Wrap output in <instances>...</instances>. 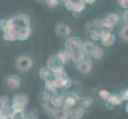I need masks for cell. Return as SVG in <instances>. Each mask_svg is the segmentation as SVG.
<instances>
[{
  "label": "cell",
  "mask_w": 128,
  "mask_h": 119,
  "mask_svg": "<svg viewBox=\"0 0 128 119\" xmlns=\"http://www.w3.org/2000/svg\"><path fill=\"white\" fill-rule=\"evenodd\" d=\"M6 84L10 89L17 90L21 86V79L17 75H10L6 78Z\"/></svg>",
  "instance_id": "7c38bea8"
},
{
  "label": "cell",
  "mask_w": 128,
  "mask_h": 119,
  "mask_svg": "<svg viewBox=\"0 0 128 119\" xmlns=\"http://www.w3.org/2000/svg\"><path fill=\"white\" fill-rule=\"evenodd\" d=\"M76 68L79 72L82 74L89 73L92 69V63L90 60L84 59L79 62L76 63Z\"/></svg>",
  "instance_id": "ba28073f"
},
{
  "label": "cell",
  "mask_w": 128,
  "mask_h": 119,
  "mask_svg": "<svg viewBox=\"0 0 128 119\" xmlns=\"http://www.w3.org/2000/svg\"><path fill=\"white\" fill-rule=\"evenodd\" d=\"M52 114L55 119H68V110L65 108H56L52 111Z\"/></svg>",
  "instance_id": "9a60e30c"
},
{
  "label": "cell",
  "mask_w": 128,
  "mask_h": 119,
  "mask_svg": "<svg viewBox=\"0 0 128 119\" xmlns=\"http://www.w3.org/2000/svg\"><path fill=\"white\" fill-rule=\"evenodd\" d=\"M105 29H92L90 31L89 36L90 38L92 40V41H100L101 37H102L103 33H104Z\"/></svg>",
  "instance_id": "ffe728a7"
},
{
  "label": "cell",
  "mask_w": 128,
  "mask_h": 119,
  "mask_svg": "<svg viewBox=\"0 0 128 119\" xmlns=\"http://www.w3.org/2000/svg\"><path fill=\"white\" fill-rule=\"evenodd\" d=\"M45 1L47 6L50 8H56L60 3L59 0H45Z\"/></svg>",
  "instance_id": "4316f807"
},
{
  "label": "cell",
  "mask_w": 128,
  "mask_h": 119,
  "mask_svg": "<svg viewBox=\"0 0 128 119\" xmlns=\"http://www.w3.org/2000/svg\"><path fill=\"white\" fill-rule=\"evenodd\" d=\"M84 114V109L78 105L68 110V118L71 119H80L83 118Z\"/></svg>",
  "instance_id": "8fae6325"
},
{
  "label": "cell",
  "mask_w": 128,
  "mask_h": 119,
  "mask_svg": "<svg viewBox=\"0 0 128 119\" xmlns=\"http://www.w3.org/2000/svg\"><path fill=\"white\" fill-rule=\"evenodd\" d=\"M10 99L8 96H1L0 97V109L10 107Z\"/></svg>",
  "instance_id": "d4e9b609"
},
{
  "label": "cell",
  "mask_w": 128,
  "mask_h": 119,
  "mask_svg": "<svg viewBox=\"0 0 128 119\" xmlns=\"http://www.w3.org/2000/svg\"><path fill=\"white\" fill-rule=\"evenodd\" d=\"M118 20H120V15L116 13H112L106 16L104 18L101 19L99 25L105 29H110L114 28L117 25Z\"/></svg>",
  "instance_id": "5b68a950"
},
{
  "label": "cell",
  "mask_w": 128,
  "mask_h": 119,
  "mask_svg": "<svg viewBox=\"0 0 128 119\" xmlns=\"http://www.w3.org/2000/svg\"><path fill=\"white\" fill-rule=\"evenodd\" d=\"M45 81H46V83H45L46 91L48 92H52V91H55L57 89L52 79H46Z\"/></svg>",
  "instance_id": "cb8c5ba5"
},
{
  "label": "cell",
  "mask_w": 128,
  "mask_h": 119,
  "mask_svg": "<svg viewBox=\"0 0 128 119\" xmlns=\"http://www.w3.org/2000/svg\"><path fill=\"white\" fill-rule=\"evenodd\" d=\"M118 4L120 6H122L123 9H127L128 7V0H116Z\"/></svg>",
  "instance_id": "f546056e"
},
{
  "label": "cell",
  "mask_w": 128,
  "mask_h": 119,
  "mask_svg": "<svg viewBox=\"0 0 128 119\" xmlns=\"http://www.w3.org/2000/svg\"><path fill=\"white\" fill-rule=\"evenodd\" d=\"M85 6L84 3L79 0H67L64 2V6L68 11L72 13H80L85 9Z\"/></svg>",
  "instance_id": "8992f818"
},
{
  "label": "cell",
  "mask_w": 128,
  "mask_h": 119,
  "mask_svg": "<svg viewBox=\"0 0 128 119\" xmlns=\"http://www.w3.org/2000/svg\"><path fill=\"white\" fill-rule=\"evenodd\" d=\"M106 102L108 103V106L111 105L112 107H116V106H120L122 104V100L120 98V96L118 95L111 93L108 99L106 101Z\"/></svg>",
  "instance_id": "ac0fdd59"
},
{
  "label": "cell",
  "mask_w": 128,
  "mask_h": 119,
  "mask_svg": "<svg viewBox=\"0 0 128 119\" xmlns=\"http://www.w3.org/2000/svg\"><path fill=\"white\" fill-rule=\"evenodd\" d=\"M39 1H43V0H39Z\"/></svg>",
  "instance_id": "e575fe53"
},
{
  "label": "cell",
  "mask_w": 128,
  "mask_h": 119,
  "mask_svg": "<svg viewBox=\"0 0 128 119\" xmlns=\"http://www.w3.org/2000/svg\"><path fill=\"white\" fill-rule=\"evenodd\" d=\"M127 18H128V11L127 9H126V10L123 12V15H122V20L124 22H127Z\"/></svg>",
  "instance_id": "d6a6232c"
},
{
  "label": "cell",
  "mask_w": 128,
  "mask_h": 119,
  "mask_svg": "<svg viewBox=\"0 0 128 119\" xmlns=\"http://www.w3.org/2000/svg\"><path fill=\"white\" fill-rule=\"evenodd\" d=\"M59 1H62V2H66V1H67V0H59Z\"/></svg>",
  "instance_id": "836d02e7"
},
{
  "label": "cell",
  "mask_w": 128,
  "mask_h": 119,
  "mask_svg": "<svg viewBox=\"0 0 128 119\" xmlns=\"http://www.w3.org/2000/svg\"><path fill=\"white\" fill-rule=\"evenodd\" d=\"M55 32L58 37H67L71 33V29L69 28L68 25L64 23H58L55 26Z\"/></svg>",
  "instance_id": "30bf717a"
},
{
  "label": "cell",
  "mask_w": 128,
  "mask_h": 119,
  "mask_svg": "<svg viewBox=\"0 0 128 119\" xmlns=\"http://www.w3.org/2000/svg\"><path fill=\"white\" fill-rule=\"evenodd\" d=\"M80 2H81L82 3H84V5H87V4H93L95 2H96V0H79Z\"/></svg>",
  "instance_id": "1f68e13d"
},
{
  "label": "cell",
  "mask_w": 128,
  "mask_h": 119,
  "mask_svg": "<svg viewBox=\"0 0 128 119\" xmlns=\"http://www.w3.org/2000/svg\"><path fill=\"white\" fill-rule=\"evenodd\" d=\"M50 103L52 106V107L60 108L63 107V95H54L50 97Z\"/></svg>",
  "instance_id": "5bb4252c"
},
{
  "label": "cell",
  "mask_w": 128,
  "mask_h": 119,
  "mask_svg": "<svg viewBox=\"0 0 128 119\" xmlns=\"http://www.w3.org/2000/svg\"><path fill=\"white\" fill-rule=\"evenodd\" d=\"M0 30L2 33V37L6 41H17V35L14 25L11 17L0 20Z\"/></svg>",
  "instance_id": "7a4b0ae2"
},
{
  "label": "cell",
  "mask_w": 128,
  "mask_h": 119,
  "mask_svg": "<svg viewBox=\"0 0 128 119\" xmlns=\"http://www.w3.org/2000/svg\"><path fill=\"white\" fill-rule=\"evenodd\" d=\"M120 37L124 40V41H127L128 40V25H123L120 31Z\"/></svg>",
  "instance_id": "484cf974"
},
{
  "label": "cell",
  "mask_w": 128,
  "mask_h": 119,
  "mask_svg": "<svg viewBox=\"0 0 128 119\" xmlns=\"http://www.w3.org/2000/svg\"><path fill=\"white\" fill-rule=\"evenodd\" d=\"M64 49L68 52L71 60L75 63L85 58V52L83 49V42L79 37H68L64 43Z\"/></svg>",
  "instance_id": "6da1fadb"
},
{
  "label": "cell",
  "mask_w": 128,
  "mask_h": 119,
  "mask_svg": "<svg viewBox=\"0 0 128 119\" xmlns=\"http://www.w3.org/2000/svg\"><path fill=\"white\" fill-rule=\"evenodd\" d=\"M95 47H96V45H94V43L92 41H87L83 42V49L84 51L85 54L87 53L91 56L95 49Z\"/></svg>",
  "instance_id": "603a6c76"
},
{
  "label": "cell",
  "mask_w": 128,
  "mask_h": 119,
  "mask_svg": "<svg viewBox=\"0 0 128 119\" xmlns=\"http://www.w3.org/2000/svg\"><path fill=\"white\" fill-rule=\"evenodd\" d=\"M104 49L101 47H100L99 45H96L95 47V49L93 51V52L92 53L91 56L92 57L93 59L95 60H101L104 57Z\"/></svg>",
  "instance_id": "7402d4cb"
},
{
  "label": "cell",
  "mask_w": 128,
  "mask_h": 119,
  "mask_svg": "<svg viewBox=\"0 0 128 119\" xmlns=\"http://www.w3.org/2000/svg\"><path fill=\"white\" fill-rule=\"evenodd\" d=\"M120 98L122 101H127V100H128V90H127V89H123V90L120 92Z\"/></svg>",
  "instance_id": "f1b7e54d"
},
{
  "label": "cell",
  "mask_w": 128,
  "mask_h": 119,
  "mask_svg": "<svg viewBox=\"0 0 128 119\" xmlns=\"http://www.w3.org/2000/svg\"><path fill=\"white\" fill-rule=\"evenodd\" d=\"M66 96L63 95V107L65 109H70L75 106L77 105V101L79 97L76 96L74 93H69L67 95H64Z\"/></svg>",
  "instance_id": "52a82bcc"
},
{
  "label": "cell",
  "mask_w": 128,
  "mask_h": 119,
  "mask_svg": "<svg viewBox=\"0 0 128 119\" xmlns=\"http://www.w3.org/2000/svg\"><path fill=\"white\" fill-rule=\"evenodd\" d=\"M63 64L60 62L58 59H57L56 55H52L48 57V59L47 60V67L50 68L52 70V72L54 71L56 69L61 68Z\"/></svg>",
  "instance_id": "4fadbf2b"
},
{
  "label": "cell",
  "mask_w": 128,
  "mask_h": 119,
  "mask_svg": "<svg viewBox=\"0 0 128 119\" xmlns=\"http://www.w3.org/2000/svg\"><path fill=\"white\" fill-rule=\"evenodd\" d=\"M39 76H40V78L42 80L52 79L51 77L52 76V70L48 67L42 68L40 70V72H39Z\"/></svg>",
  "instance_id": "d6986e66"
},
{
  "label": "cell",
  "mask_w": 128,
  "mask_h": 119,
  "mask_svg": "<svg viewBox=\"0 0 128 119\" xmlns=\"http://www.w3.org/2000/svg\"><path fill=\"white\" fill-rule=\"evenodd\" d=\"M28 102L29 100L25 95H16L13 98L11 108L14 111H23Z\"/></svg>",
  "instance_id": "277c9868"
},
{
  "label": "cell",
  "mask_w": 128,
  "mask_h": 119,
  "mask_svg": "<svg viewBox=\"0 0 128 119\" xmlns=\"http://www.w3.org/2000/svg\"><path fill=\"white\" fill-rule=\"evenodd\" d=\"M92 103H93V99H92V97H82V98L79 97L77 101V105L84 109H86L90 107Z\"/></svg>",
  "instance_id": "e0dca14e"
},
{
  "label": "cell",
  "mask_w": 128,
  "mask_h": 119,
  "mask_svg": "<svg viewBox=\"0 0 128 119\" xmlns=\"http://www.w3.org/2000/svg\"><path fill=\"white\" fill-rule=\"evenodd\" d=\"M110 95H111V92H109L107 90H100L99 91V95L101 99L104 101H107L109 98Z\"/></svg>",
  "instance_id": "83f0119b"
},
{
  "label": "cell",
  "mask_w": 128,
  "mask_h": 119,
  "mask_svg": "<svg viewBox=\"0 0 128 119\" xmlns=\"http://www.w3.org/2000/svg\"><path fill=\"white\" fill-rule=\"evenodd\" d=\"M34 61L28 56H20L16 60V68L21 72H27L33 67Z\"/></svg>",
  "instance_id": "3957f363"
},
{
  "label": "cell",
  "mask_w": 128,
  "mask_h": 119,
  "mask_svg": "<svg viewBox=\"0 0 128 119\" xmlns=\"http://www.w3.org/2000/svg\"><path fill=\"white\" fill-rule=\"evenodd\" d=\"M56 56L57 57V59L59 60V61L62 64H67L68 62H69V60H71V57H70L68 52L65 49L59 51L56 54Z\"/></svg>",
  "instance_id": "2e32d148"
},
{
  "label": "cell",
  "mask_w": 128,
  "mask_h": 119,
  "mask_svg": "<svg viewBox=\"0 0 128 119\" xmlns=\"http://www.w3.org/2000/svg\"><path fill=\"white\" fill-rule=\"evenodd\" d=\"M13 112L14 111L11 107L0 109V119H8L11 118Z\"/></svg>",
  "instance_id": "44dd1931"
},
{
  "label": "cell",
  "mask_w": 128,
  "mask_h": 119,
  "mask_svg": "<svg viewBox=\"0 0 128 119\" xmlns=\"http://www.w3.org/2000/svg\"><path fill=\"white\" fill-rule=\"evenodd\" d=\"M100 41L101 45L105 47H112L116 42V36L114 35V33L105 29L104 33L100 38Z\"/></svg>",
  "instance_id": "9c48e42d"
},
{
  "label": "cell",
  "mask_w": 128,
  "mask_h": 119,
  "mask_svg": "<svg viewBox=\"0 0 128 119\" xmlns=\"http://www.w3.org/2000/svg\"><path fill=\"white\" fill-rule=\"evenodd\" d=\"M74 85H75V87H76L77 90H81L82 87H83V83L80 80L74 82Z\"/></svg>",
  "instance_id": "4dcf8cb0"
}]
</instances>
